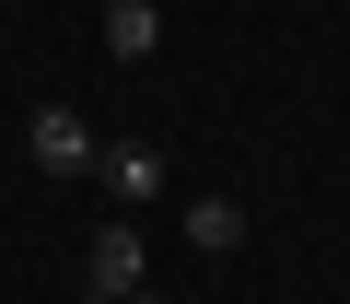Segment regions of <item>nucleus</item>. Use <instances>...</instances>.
Returning <instances> with one entry per match:
<instances>
[{
  "instance_id": "f257e3e1",
  "label": "nucleus",
  "mask_w": 350,
  "mask_h": 304,
  "mask_svg": "<svg viewBox=\"0 0 350 304\" xmlns=\"http://www.w3.org/2000/svg\"><path fill=\"white\" fill-rule=\"evenodd\" d=\"M24 152H36V176H59V188L94 176V129H82L70 105H36V117H24Z\"/></svg>"
},
{
  "instance_id": "f03ea898",
  "label": "nucleus",
  "mask_w": 350,
  "mask_h": 304,
  "mask_svg": "<svg viewBox=\"0 0 350 304\" xmlns=\"http://www.w3.org/2000/svg\"><path fill=\"white\" fill-rule=\"evenodd\" d=\"M140 281H152V246H140V223L117 211V223L94 234V304H129Z\"/></svg>"
},
{
  "instance_id": "7ed1b4c3",
  "label": "nucleus",
  "mask_w": 350,
  "mask_h": 304,
  "mask_svg": "<svg viewBox=\"0 0 350 304\" xmlns=\"http://www.w3.org/2000/svg\"><path fill=\"white\" fill-rule=\"evenodd\" d=\"M94 176H105L117 211H140V199H163V152H152V140H105V152H94Z\"/></svg>"
},
{
  "instance_id": "20e7f679",
  "label": "nucleus",
  "mask_w": 350,
  "mask_h": 304,
  "mask_svg": "<svg viewBox=\"0 0 350 304\" xmlns=\"http://www.w3.org/2000/svg\"><path fill=\"white\" fill-rule=\"evenodd\" d=\"M187 246L199 257H234L245 246V199H187Z\"/></svg>"
},
{
  "instance_id": "39448f33",
  "label": "nucleus",
  "mask_w": 350,
  "mask_h": 304,
  "mask_svg": "<svg viewBox=\"0 0 350 304\" xmlns=\"http://www.w3.org/2000/svg\"><path fill=\"white\" fill-rule=\"evenodd\" d=\"M105 47L117 59H152L163 47V0H117V12H105Z\"/></svg>"
},
{
  "instance_id": "423d86ee",
  "label": "nucleus",
  "mask_w": 350,
  "mask_h": 304,
  "mask_svg": "<svg viewBox=\"0 0 350 304\" xmlns=\"http://www.w3.org/2000/svg\"><path fill=\"white\" fill-rule=\"evenodd\" d=\"M129 304H163V292H152V281H140V292H129Z\"/></svg>"
},
{
  "instance_id": "0eeeda50",
  "label": "nucleus",
  "mask_w": 350,
  "mask_h": 304,
  "mask_svg": "<svg viewBox=\"0 0 350 304\" xmlns=\"http://www.w3.org/2000/svg\"><path fill=\"white\" fill-rule=\"evenodd\" d=\"M82 304H94V292H82Z\"/></svg>"
}]
</instances>
